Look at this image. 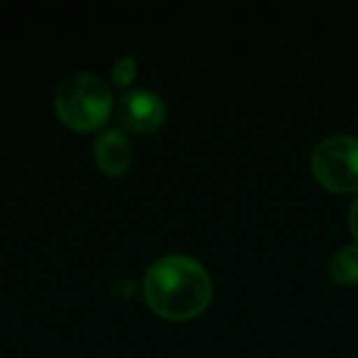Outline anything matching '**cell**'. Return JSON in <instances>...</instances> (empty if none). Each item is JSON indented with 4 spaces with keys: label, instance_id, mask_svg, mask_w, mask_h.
Masks as SVG:
<instances>
[{
    "label": "cell",
    "instance_id": "obj_1",
    "mask_svg": "<svg viewBox=\"0 0 358 358\" xmlns=\"http://www.w3.org/2000/svg\"><path fill=\"white\" fill-rule=\"evenodd\" d=\"M147 304L164 319L185 321L199 315L212 298V279L206 266L187 254H166L145 273Z\"/></svg>",
    "mask_w": 358,
    "mask_h": 358
},
{
    "label": "cell",
    "instance_id": "obj_4",
    "mask_svg": "<svg viewBox=\"0 0 358 358\" xmlns=\"http://www.w3.org/2000/svg\"><path fill=\"white\" fill-rule=\"evenodd\" d=\"M117 120L132 132H149L157 128L166 115L164 99L149 88H132L124 92L115 107Z\"/></svg>",
    "mask_w": 358,
    "mask_h": 358
},
{
    "label": "cell",
    "instance_id": "obj_3",
    "mask_svg": "<svg viewBox=\"0 0 358 358\" xmlns=\"http://www.w3.org/2000/svg\"><path fill=\"white\" fill-rule=\"evenodd\" d=\"M317 178L334 191L358 189V138L350 134H331L323 138L313 153Z\"/></svg>",
    "mask_w": 358,
    "mask_h": 358
},
{
    "label": "cell",
    "instance_id": "obj_7",
    "mask_svg": "<svg viewBox=\"0 0 358 358\" xmlns=\"http://www.w3.org/2000/svg\"><path fill=\"white\" fill-rule=\"evenodd\" d=\"M134 78H136V59L130 57V55L120 57V59L113 63V69H111V80H113V84H115V86H128Z\"/></svg>",
    "mask_w": 358,
    "mask_h": 358
},
{
    "label": "cell",
    "instance_id": "obj_2",
    "mask_svg": "<svg viewBox=\"0 0 358 358\" xmlns=\"http://www.w3.org/2000/svg\"><path fill=\"white\" fill-rule=\"evenodd\" d=\"M111 107V88L99 76L88 71L69 76L55 92L57 115L76 130L96 128L109 117Z\"/></svg>",
    "mask_w": 358,
    "mask_h": 358
},
{
    "label": "cell",
    "instance_id": "obj_6",
    "mask_svg": "<svg viewBox=\"0 0 358 358\" xmlns=\"http://www.w3.org/2000/svg\"><path fill=\"white\" fill-rule=\"evenodd\" d=\"M327 271L338 283H355V281H358V245L338 248L329 256Z\"/></svg>",
    "mask_w": 358,
    "mask_h": 358
},
{
    "label": "cell",
    "instance_id": "obj_8",
    "mask_svg": "<svg viewBox=\"0 0 358 358\" xmlns=\"http://www.w3.org/2000/svg\"><path fill=\"white\" fill-rule=\"evenodd\" d=\"M348 220H350V229H352L355 237L358 239V197L355 199L352 208H350V216H348Z\"/></svg>",
    "mask_w": 358,
    "mask_h": 358
},
{
    "label": "cell",
    "instance_id": "obj_5",
    "mask_svg": "<svg viewBox=\"0 0 358 358\" xmlns=\"http://www.w3.org/2000/svg\"><path fill=\"white\" fill-rule=\"evenodd\" d=\"M92 155L96 166L107 174H120L132 159L130 138L120 128H107L94 136Z\"/></svg>",
    "mask_w": 358,
    "mask_h": 358
}]
</instances>
